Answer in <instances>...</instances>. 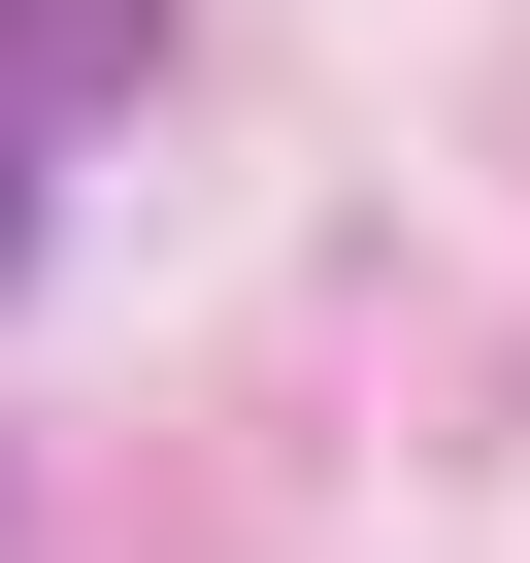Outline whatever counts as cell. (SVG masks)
<instances>
[{
  "instance_id": "6da1fadb",
  "label": "cell",
  "mask_w": 530,
  "mask_h": 563,
  "mask_svg": "<svg viewBox=\"0 0 530 563\" xmlns=\"http://www.w3.org/2000/svg\"><path fill=\"white\" fill-rule=\"evenodd\" d=\"M199 0H0V133H133Z\"/></svg>"
},
{
  "instance_id": "7a4b0ae2",
  "label": "cell",
  "mask_w": 530,
  "mask_h": 563,
  "mask_svg": "<svg viewBox=\"0 0 530 563\" xmlns=\"http://www.w3.org/2000/svg\"><path fill=\"white\" fill-rule=\"evenodd\" d=\"M0 265H34V133H0Z\"/></svg>"
}]
</instances>
